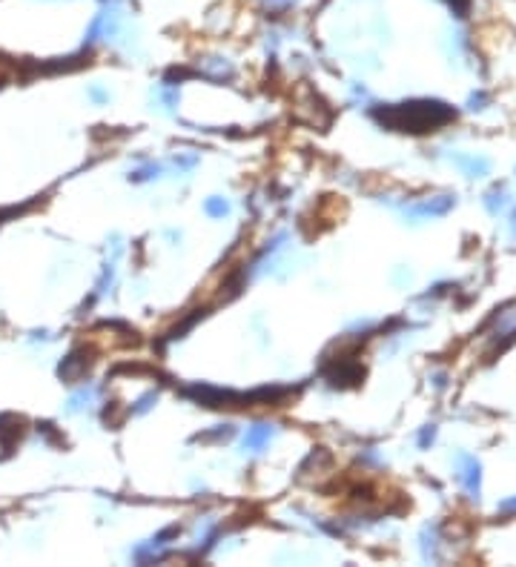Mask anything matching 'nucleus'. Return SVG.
Returning <instances> with one entry per match:
<instances>
[{"label": "nucleus", "instance_id": "nucleus-2", "mask_svg": "<svg viewBox=\"0 0 516 567\" xmlns=\"http://www.w3.org/2000/svg\"><path fill=\"white\" fill-rule=\"evenodd\" d=\"M465 482H467V490L476 493L479 490V464L474 459H467V470H465Z\"/></svg>", "mask_w": 516, "mask_h": 567}, {"label": "nucleus", "instance_id": "nucleus-3", "mask_svg": "<svg viewBox=\"0 0 516 567\" xmlns=\"http://www.w3.org/2000/svg\"><path fill=\"white\" fill-rule=\"evenodd\" d=\"M459 163H462V167H467V172H471V175H485V172H487V161H476V158H462Z\"/></svg>", "mask_w": 516, "mask_h": 567}, {"label": "nucleus", "instance_id": "nucleus-5", "mask_svg": "<svg viewBox=\"0 0 516 567\" xmlns=\"http://www.w3.org/2000/svg\"><path fill=\"white\" fill-rule=\"evenodd\" d=\"M207 209L213 212V215H221V212H227V204H209Z\"/></svg>", "mask_w": 516, "mask_h": 567}, {"label": "nucleus", "instance_id": "nucleus-1", "mask_svg": "<svg viewBox=\"0 0 516 567\" xmlns=\"http://www.w3.org/2000/svg\"><path fill=\"white\" fill-rule=\"evenodd\" d=\"M453 117L456 112L451 106L436 101H419V104H402V106L385 109L379 115V121L402 132H433L436 126H444Z\"/></svg>", "mask_w": 516, "mask_h": 567}, {"label": "nucleus", "instance_id": "nucleus-4", "mask_svg": "<svg viewBox=\"0 0 516 567\" xmlns=\"http://www.w3.org/2000/svg\"><path fill=\"white\" fill-rule=\"evenodd\" d=\"M270 438V427H258V430H252L250 436H247V444L250 447H258V444H264Z\"/></svg>", "mask_w": 516, "mask_h": 567}]
</instances>
